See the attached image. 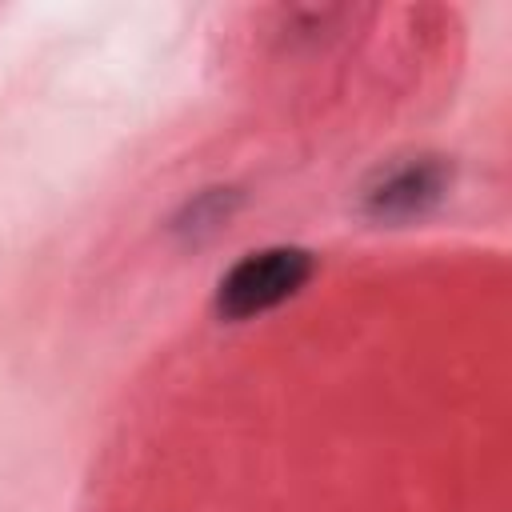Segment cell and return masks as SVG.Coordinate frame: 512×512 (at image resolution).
<instances>
[{
    "instance_id": "obj_1",
    "label": "cell",
    "mask_w": 512,
    "mask_h": 512,
    "mask_svg": "<svg viewBox=\"0 0 512 512\" xmlns=\"http://www.w3.org/2000/svg\"><path fill=\"white\" fill-rule=\"evenodd\" d=\"M312 272V256L300 248H264L244 256L224 280H220V316L228 320H248L256 312L276 308L288 300Z\"/></svg>"
}]
</instances>
